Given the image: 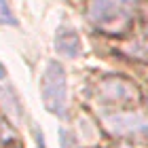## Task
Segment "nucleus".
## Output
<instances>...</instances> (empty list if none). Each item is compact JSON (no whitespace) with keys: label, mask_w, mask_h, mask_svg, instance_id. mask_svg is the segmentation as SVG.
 Segmentation results:
<instances>
[{"label":"nucleus","mask_w":148,"mask_h":148,"mask_svg":"<svg viewBox=\"0 0 148 148\" xmlns=\"http://www.w3.org/2000/svg\"><path fill=\"white\" fill-rule=\"evenodd\" d=\"M40 97L47 112L53 116L64 119L66 108H68V76L66 68L59 62L51 59L45 66L42 78H40Z\"/></svg>","instance_id":"f03ea898"},{"label":"nucleus","mask_w":148,"mask_h":148,"mask_svg":"<svg viewBox=\"0 0 148 148\" xmlns=\"http://www.w3.org/2000/svg\"><path fill=\"white\" fill-rule=\"evenodd\" d=\"M55 49L59 55H64V57H76L80 49H83V45H80V38L76 34V30L74 28H59L57 30V34H55Z\"/></svg>","instance_id":"39448f33"},{"label":"nucleus","mask_w":148,"mask_h":148,"mask_svg":"<svg viewBox=\"0 0 148 148\" xmlns=\"http://www.w3.org/2000/svg\"><path fill=\"white\" fill-rule=\"evenodd\" d=\"M59 144H62V148H76V146H74V138H72V133H70V131H66V129L59 131Z\"/></svg>","instance_id":"6e6552de"},{"label":"nucleus","mask_w":148,"mask_h":148,"mask_svg":"<svg viewBox=\"0 0 148 148\" xmlns=\"http://www.w3.org/2000/svg\"><path fill=\"white\" fill-rule=\"evenodd\" d=\"M34 138H36V144H38V148H47V144H45V138H42V131L38 129H34Z\"/></svg>","instance_id":"1a4fd4ad"},{"label":"nucleus","mask_w":148,"mask_h":148,"mask_svg":"<svg viewBox=\"0 0 148 148\" xmlns=\"http://www.w3.org/2000/svg\"><path fill=\"white\" fill-rule=\"evenodd\" d=\"M0 25H17V17L6 0H0Z\"/></svg>","instance_id":"423d86ee"},{"label":"nucleus","mask_w":148,"mask_h":148,"mask_svg":"<svg viewBox=\"0 0 148 148\" xmlns=\"http://www.w3.org/2000/svg\"><path fill=\"white\" fill-rule=\"evenodd\" d=\"M6 76V70H4V66H2V62H0V80H2Z\"/></svg>","instance_id":"9d476101"},{"label":"nucleus","mask_w":148,"mask_h":148,"mask_svg":"<svg viewBox=\"0 0 148 148\" xmlns=\"http://www.w3.org/2000/svg\"><path fill=\"white\" fill-rule=\"evenodd\" d=\"M15 140V131L11 129V125L0 116V144H9Z\"/></svg>","instance_id":"0eeeda50"},{"label":"nucleus","mask_w":148,"mask_h":148,"mask_svg":"<svg viewBox=\"0 0 148 148\" xmlns=\"http://www.w3.org/2000/svg\"><path fill=\"white\" fill-rule=\"evenodd\" d=\"M97 95L106 104H129L138 99V89L136 85L125 78L108 76L97 85Z\"/></svg>","instance_id":"20e7f679"},{"label":"nucleus","mask_w":148,"mask_h":148,"mask_svg":"<svg viewBox=\"0 0 148 148\" xmlns=\"http://www.w3.org/2000/svg\"><path fill=\"white\" fill-rule=\"evenodd\" d=\"M104 125L114 136L148 140V119L138 112H106Z\"/></svg>","instance_id":"7ed1b4c3"},{"label":"nucleus","mask_w":148,"mask_h":148,"mask_svg":"<svg viewBox=\"0 0 148 148\" xmlns=\"http://www.w3.org/2000/svg\"><path fill=\"white\" fill-rule=\"evenodd\" d=\"M138 0H89L87 19L104 34H123L131 28Z\"/></svg>","instance_id":"f257e3e1"}]
</instances>
